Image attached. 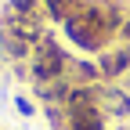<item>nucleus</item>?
<instances>
[{"label": "nucleus", "mask_w": 130, "mask_h": 130, "mask_svg": "<svg viewBox=\"0 0 130 130\" xmlns=\"http://www.w3.org/2000/svg\"><path fill=\"white\" fill-rule=\"evenodd\" d=\"M47 4H51V11L58 14V18H65V14H69V7L76 4V0H47Z\"/></svg>", "instance_id": "39448f33"}, {"label": "nucleus", "mask_w": 130, "mask_h": 130, "mask_svg": "<svg viewBox=\"0 0 130 130\" xmlns=\"http://www.w3.org/2000/svg\"><path fill=\"white\" fill-rule=\"evenodd\" d=\"M61 65H65L61 51L54 43H43L40 54H36V61H32V72H36V79H54V76H61Z\"/></svg>", "instance_id": "f03ea898"}, {"label": "nucleus", "mask_w": 130, "mask_h": 130, "mask_svg": "<svg viewBox=\"0 0 130 130\" xmlns=\"http://www.w3.org/2000/svg\"><path fill=\"white\" fill-rule=\"evenodd\" d=\"M126 65H130V51H116V54H108V58H105V65H101V69H105L108 76H119Z\"/></svg>", "instance_id": "20e7f679"}, {"label": "nucleus", "mask_w": 130, "mask_h": 130, "mask_svg": "<svg viewBox=\"0 0 130 130\" xmlns=\"http://www.w3.org/2000/svg\"><path fill=\"white\" fill-rule=\"evenodd\" d=\"M123 36H126V40H130V22H126V29H123Z\"/></svg>", "instance_id": "423d86ee"}, {"label": "nucleus", "mask_w": 130, "mask_h": 130, "mask_svg": "<svg viewBox=\"0 0 130 130\" xmlns=\"http://www.w3.org/2000/svg\"><path fill=\"white\" fill-rule=\"evenodd\" d=\"M105 25H108V22H101L94 11H87L83 18H72V22H69V32H72V40H76L79 47H90V51H94V47H101Z\"/></svg>", "instance_id": "f257e3e1"}, {"label": "nucleus", "mask_w": 130, "mask_h": 130, "mask_svg": "<svg viewBox=\"0 0 130 130\" xmlns=\"http://www.w3.org/2000/svg\"><path fill=\"white\" fill-rule=\"evenodd\" d=\"M72 130H105V126H101V116H98V108H94V101L72 108Z\"/></svg>", "instance_id": "7ed1b4c3"}]
</instances>
